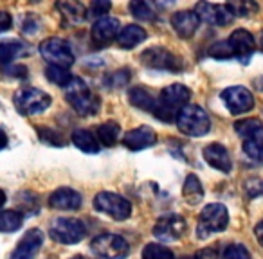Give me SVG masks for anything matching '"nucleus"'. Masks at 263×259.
I'll return each instance as SVG.
<instances>
[{
	"label": "nucleus",
	"mask_w": 263,
	"mask_h": 259,
	"mask_svg": "<svg viewBox=\"0 0 263 259\" xmlns=\"http://www.w3.org/2000/svg\"><path fill=\"white\" fill-rule=\"evenodd\" d=\"M191 97V92L187 87L180 83L170 85V87L162 88V92L159 94L157 105L154 108V113L157 119L164 121V123H172L177 121L179 112L187 105Z\"/></svg>",
	"instance_id": "nucleus-1"
},
{
	"label": "nucleus",
	"mask_w": 263,
	"mask_h": 259,
	"mask_svg": "<svg viewBox=\"0 0 263 259\" xmlns=\"http://www.w3.org/2000/svg\"><path fill=\"white\" fill-rule=\"evenodd\" d=\"M65 97L70 103V106L83 117L96 115L99 105H101L99 97L90 90V87L81 77H72L69 87L65 88Z\"/></svg>",
	"instance_id": "nucleus-2"
},
{
	"label": "nucleus",
	"mask_w": 263,
	"mask_h": 259,
	"mask_svg": "<svg viewBox=\"0 0 263 259\" xmlns=\"http://www.w3.org/2000/svg\"><path fill=\"white\" fill-rule=\"evenodd\" d=\"M177 126L184 135L202 137L209 132L211 121L209 115L197 105H186L177 115Z\"/></svg>",
	"instance_id": "nucleus-3"
},
{
	"label": "nucleus",
	"mask_w": 263,
	"mask_h": 259,
	"mask_svg": "<svg viewBox=\"0 0 263 259\" xmlns=\"http://www.w3.org/2000/svg\"><path fill=\"white\" fill-rule=\"evenodd\" d=\"M90 248L99 259H124L130 254L128 241L119 234H101L96 236Z\"/></svg>",
	"instance_id": "nucleus-4"
},
{
	"label": "nucleus",
	"mask_w": 263,
	"mask_h": 259,
	"mask_svg": "<svg viewBox=\"0 0 263 259\" xmlns=\"http://www.w3.org/2000/svg\"><path fill=\"white\" fill-rule=\"evenodd\" d=\"M49 234L54 241L63 245H74L80 243L87 234V227L81 220L76 218H56L51 222Z\"/></svg>",
	"instance_id": "nucleus-5"
},
{
	"label": "nucleus",
	"mask_w": 263,
	"mask_h": 259,
	"mask_svg": "<svg viewBox=\"0 0 263 259\" xmlns=\"http://www.w3.org/2000/svg\"><path fill=\"white\" fill-rule=\"evenodd\" d=\"M229 223V212L226 205L209 204L198 216V237H208L213 232H222Z\"/></svg>",
	"instance_id": "nucleus-6"
},
{
	"label": "nucleus",
	"mask_w": 263,
	"mask_h": 259,
	"mask_svg": "<svg viewBox=\"0 0 263 259\" xmlns=\"http://www.w3.org/2000/svg\"><path fill=\"white\" fill-rule=\"evenodd\" d=\"M40 54L49 65L56 67H65L69 69L74 63V52L70 49L69 42L63 40V38L52 36L47 38L40 44Z\"/></svg>",
	"instance_id": "nucleus-7"
},
{
	"label": "nucleus",
	"mask_w": 263,
	"mask_h": 259,
	"mask_svg": "<svg viewBox=\"0 0 263 259\" xmlns=\"http://www.w3.org/2000/svg\"><path fill=\"white\" fill-rule=\"evenodd\" d=\"M94 209L103 214L110 216L112 220L117 222H123L128 216L132 214V204L123 198L117 193H108V191H103V193L96 194L94 196Z\"/></svg>",
	"instance_id": "nucleus-8"
},
{
	"label": "nucleus",
	"mask_w": 263,
	"mask_h": 259,
	"mask_svg": "<svg viewBox=\"0 0 263 259\" xmlns=\"http://www.w3.org/2000/svg\"><path fill=\"white\" fill-rule=\"evenodd\" d=\"M15 106L22 115L42 113L51 106V95L38 88H20L15 94Z\"/></svg>",
	"instance_id": "nucleus-9"
},
{
	"label": "nucleus",
	"mask_w": 263,
	"mask_h": 259,
	"mask_svg": "<svg viewBox=\"0 0 263 259\" xmlns=\"http://www.w3.org/2000/svg\"><path fill=\"white\" fill-rule=\"evenodd\" d=\"M141 63L148 69L154 70H170V72H179L182 70L184 63L177 54L164 47H150L141 54Z\"/></svg>",
	"instance_id": "nucleus-10"
},
{
	"label": "nucleus",
	"mask_w": 263,
	"mask_h": 259,
	"mask_svg": "<svg viewBox=\"0 0 263 259\" xmlns=\"http://www.w3.org/2000/svg\"><path fill=\"white\" fill-rule=\"evenodd\" d=\"M187 223L180 214H166L154 225V236L161 241H177L186 234Z\"/></svg>",
	"instance_id": "nucleus-11"
},
{
	"label": "nucleus",
	"mask_w": 263,
	"mask_h": 259,
	"mask_svg": "<svg viewBox=\"0 0 263 259\" xmlns=\"http://www.w3.org/2000/svg\"><path fill=\"white\" fill-rule=\"evenodd\" d=\"M222 101L231 113L240 115L254 106V97L245 87H229L222 92Z\"/></svg>",
	"instance_id": "nucleus-12"
},
{
	"label": "nucleus",
	"mask_w": 263,
	"mask_h": 259,
	"mask_svg": "<svg viewBox=\"0 0 263 259\" xmlns=\"http://www.w3.org/2000/svg\"><path fill=\"white\" fill-rule=\"evenodd\" d=\"M195 13H197V16L202 22L209 24V26H229L231 20H233V15H231V11L226 6L209 4L205 0L198 2L197 8H195Z\"/></svg>",
	"instance_id": "nucleus-13"
},
{
	"label": "nucleus",
	"mask_w": 263,
	"mask_h": 259,
	"mask_svg": "<svg viewBox=\"0 0 263 259\" xmlns=\"http://www.w3.org/2000/svg\"><path fill=\"white\" fill-rule=\"evenodd\" d=\"M44 245V232L40 229H31L24 234V237L18 241L15 252L11 254V259H34Z\"/></svg>",
	"instance_id": "nucleus-14"
},
{
	"label": "nucleus",
	"mask_w": 263,
	"mask_h": 259,
	"mask_svg": "<svg viewBox=\"0 0 263 259\" xmlns=\"http://www.w3.org/2000/svg\"><path fill=\"white\" fill-rule=\"evenodd\" d=\"M231 45V51H233V56L238 58L241 63H247L251 59L252 52L256 49V44H254V36H252L249 31L245 29H236L231 33V36L227 38Z\"/></svg>",
	"instance_id": "nucleus-15"
},
{
	"label": "nucleus",
	"mask_w": 263,
	"mask_h": 259,
	"mask_svg": "<svg viewBox=\"0 0 263 259\" xmlns=\"http://www.w3.org/2000/svg\"><path fill=\"white\" fill-rule=\"evenodd\" d=\"M119 20L114 16H103L92 26V40L98 45H108L119 36Z\"/></svg>",
	"instance_id": "nucleus-16"
},
{
	"label": "nucleus",
	"mask_w": 263,
	"mask_h": 259,
	"mask_svg": "<svg viewBox=\"0 0 263 259\" xmlns=\"http://www.w3.org/2000/svg\"><path fill=\"white\" fill-rule=\"evenodd\" d=\"M124 146L132 151H139V150H146V148L154 146L157 143V133L152 130L150 126H139L134 128L124 135L123 139Z\"/></svg>",
	"instance_id": "nucleus-17"
},
{
	"label": "nucleus",
	"mask_w": 263,
	"mask_h": 259,
	"mask_svg": "<svg viewBox=\"0 0 263 259\" xmlns=\"http://www.w3.org/2000/svg\"><path fill=\"white\" fill-rule=\"evenodd\" d=\"M81 194L70 187H60L49 196V207L58 211H78L81 207Z\"/></svg>",
	"instance_id": "nucleus-18"
},
{
	"label": "nucleus",
	"mask_w": 263,
	"mask_h": 259,
	"mask_svg": "<svg viewBox=\"0 0 263 259\" xmlns=\"http://www.w3.org/2000/svg\"><path fill=\"white\" fill-rule=\"evenodd\" d=\"M204 158L211 168L218 169L222 173H231L233 169V162H231V155L226 146L218 143H213L204 148Z\"/></svg>",
	"instance_id": "nucleus-19"
},
{
	"label": "nucleus",
	"mask_w": 263,
	"mask_h": 259,
	"mask_svg": "<svg viewBox=\"0 0 263 259\" xmlns=\"http://www.w3.org/2000/svg\"><path fill=\"white\" fill-rule=\"evenodd\" d=\"M200 18L195 11H179L172 16V26L180 38H191L198 29Z\"/></svg>",
	"instance_id": "nucleus-20"
},
{
	"label": "nucleus",
	"mask_w": 263,
	"mask_h": 259,
	"mask_svg": "<svg viewBox=\"0 0 263 259\" xmlns=\"http://www.w3.org/2000/svg\"><path fill=\"white\" fill-rule=\"evenodd\" d=\"M56 9L70 24H81L87 18V9L80 0H56Z\"/></svg>",
	"instance_id": "nucleus-21"
},
{
	"label": "nucleus",
	"mask_w": 263,
	"mask_h": 259,
	"mask_svg": "<svg viewBox=\"0 0 263 259\" xmlns=\"http://www.w3.org/2000/svg\"><path fill=\"white\" fill-rule=\"evenodd\" d=\"M144 40H146V31L136 24H128L119 31V36H117V42L123 49H134L143 44Z\"/></svg>",
	"instance_id": "nucleus-22"
},
{
	"label": "nucleus",
	"mask_w": 263,
	"mask_h": 259,
	"mask_svg": "<svg viewBox=\"0 0 263 259\" xmlns=\"http://www.w3.org/2000/svg\"><path fill=\"white\" fill-rule=\"evenodd\" d=\"M243 151L249 158L256 162H263V126L243 137Z\"/></svg>",
	"instance_id": "nucleus-23"
},
{
	"label": "nucleus",
	"mask_w": 263,
	"mask_h": 259,
	"mask_svg": "<svg viewBox=\"0 0 263 259\" xmlns=\"http://www.w3.org/2000/svg\"><path fill=\"white\" fill-rule=\"evenodd\" d=\"M128 99H130V103L136 106V108L146 110V112H154L155 105H157V99H155L154 95H152L150 92L143 87L130 88V92H128Z\"/></svg>",
	"instance_id": "nucleus-24"
},
{
	"label": "nucleus",
	"mask_w": 263,
	"mask_h": 259,
	"mask_svg": "<svg viewBox=\"0 0 263 259\" xmlns=\"http://www.w3.org/2000/svg\"><path fill=\"white\" fill-rule=\"evenodd\" d=\"M72 143L78 150L85 151V153H98L99 151V141L98 137L94 135L92 132L88 130H76L72 133Z\"/></svg>",
	"instance_id": "nucleus-25"
},
{
	"label": "nucleus",
	"mask_w": 263,
	"mask_h": 259,
	"mask_svg": "<svg viewBox=\"0 0 263 259\" xmlns=\"http://www.w3.org/2000/svg\"><path fill=\"white\" fill-rule=\"evenodd\" d=\"M119 133H121V128L117 123H114V121H108V123H103L99 124L98 128H96V135H98V141L99 144H103V146H114V144L117 143V139H119Z\"/></svg>",
	"instance_id": "nucleus-26"
},
{
	"label": "nucleus",
	"mask_w": 263,
	"mask_h": 259,
	"mask_svg": "<svg viewBox=\"0 0 263 259\" xmlns=\"http://www.w3.org/2000/svg\"><path fill=\"white\" fill-rule=\"evenodd\" d=\"M182 196L186 198L190 205H197L202 202V198H204V189H202L200 180L195 175H190L186 178L184 187H182Z\"/></svg>",
	"instance_id": "nucleus-27"
},
{
	"label": "nucleus",
	"mask_w": 263,
	"mask_h": 259,
	"mask_svg": "<svg viewBox=\"0 0 263 259\" xmlns=\"http://www.w3.org/2000/svg\"><path fill=\"white\" fill-rule=\"evenodd\" d=\"M226 8L231 11V15L240 16V18L256 15L259 9L258 4H256V0H227Z\"/></svg>",
	"instance_id": "nucleus-28"
},
{
	"label": "nucleus",
	"mask_w": 263,
	"mask_h": 259,
	"mask_svg": "<svg viewBox=\"0 0 263 259\" xmlns=\"http://www.w3.org/2000/svg\"><path fill=\"white\" fill-rule=\"evenodd\" d=\"M24 225V214L18 211H0V232H15Z\"/></svg>",
	"instance_id": "nucleus-29"
},
{
	"label": "nucleus",
	"mask_w": 263,
	"mask_h": 259,
	"mask_svg": "<svg viewBox=\"0 0 263 259\" xmlns=\"http://www.w3.org/2000/svg\"><path fill=\"white\" fill-rule=\"evenodd\" d=\"M45 76H47V79L51 81V83L58 85V87H63V88L69 87V83L72 81V76H70L69 69H65V67L49 65L47 70H45Z\"/></svg>",
	"instance_id": "nucleus-30"
},
{
	"label": "nucleus",
	"mask_w": 263,
	"mask_h": 259,
	"mask_svg": "<svg viewBox=\"0 0 263 259\" xmlns=\"http://www.w3.org/2000/svg\"><path fill=\"white\" fill-rule=\"evenodd\" d=\"M143 259H175V254L172 252V248L164 247L159 243H148L143 248Z\"/></svg>",
	"instance_id": "nucleus-31"
},
{
	"label": "nucleus",
	"mask_w": 263,
	"mask_h": 259,
	"mask_svg": "<svg viewBox=\"0 0 263 259\" xmlns=\"http://www.w3.org/2000/svg\"><path fill=\"white\" fill-rule=\"evenodd\" d=\"M22 51V44L16 40H6L0 42V65L13 62L18 56V52Z\"/></svg>",
	"instance_id": "nucleus-32"
},
{
	"label": "nucleus",
	"mask_w": 263,
	"mask_h": 259,
	"mask_svg": "<svg viewBox=\"0 0 263 259\" xmlns=\"http://www.w3.org/2000/svg\"><path fill=\"white\" fill-rule=\"evenodd\" d=\"M130 13L136 16L137 20H143V22H148V20L154 18V9L148 6L146 0H132Z\"/></svg>",
	"instance_id": "nucleus-33"
},
{
	"label": "nucleus",
	"mask_w": 263,
	"mask_h": 259,
	"mask_svg": "<svg viewBox=\"0 0 263 259\" xmlns=\"http://www.w3.org/2000/svg\"><path fill=\"white\" fill-rule=\"evenodd\" d=\"M209 56L211 58H216V59H231L234 58L233 56V51H231V45L227 40H222V42H216L209 47Z\"/></svg>",
	"instance_id": "nucleus-34"
},
{
	"label": "nucleus",
	"mask_w": 263,
	"mask_h": 259,
	"mask_svg": "<svg viewBox=\"0 0 263 259\" xmlns=\"http://www.w3.org/2000/svg\"><path fill=\"white\" fill-rule=\"evenodd\" d=\"M130 77H132L130 70H128V69H121V70H117V72L110 74V76L106 77V87H110V88H123V87H126V85H128Z\"/></svg>",
	"instance_id": "nucleus-35"
},
{
	"label": "nucleus",
	"mask_w": 263,
	"mask_h": 259,
	"mask_svg": "<svg viewBox=\"0 0 263 259\" xmlns=\"http://www.w3.org/2000/svg\"><path fill=\"white\" fill-rule=\"evenodd\" d=\"M261 126H263L261 121H258V119H241V121H238V123H234V130H236V133L241 139Z\"/></svg>",
	"instance_id": "nucleus-36"
},
{
	"label": "nucleus",
	"mask_w": 263,
	"mask_h": 259,
	"mask_svg": "<svg viewBox=\"0 0 263 259\" xmlns=\"http://www.w3.org/2000/svg\"><path fill=\"white\" fill-rule=\"evenodd\" d=\"M38 137H40V141H44L45 144H51V146H63L65 144V139L51 128H38Z\"/></svg>",
	"instance_id": "nucleus-37"
},
{
	"label": "nucleus",
	"mask_w": 263,
	"mask_h": 259,
	"mask_svg": "<svg viewBox=\"0 0 263 259\" xmlns=\"http://www.w3.org/2000/svg\"><path fill=\"white\" fill-rule=\"evenodd\" d=\"M222 259H251V254H249V250L243 245L234 243V245H229V247L223 250Z\"/></svg>",
	"instance_id": "nucleus-38"
},
{
	"label": "nucleus",
	"mask_w": 263,
	"mask_h": 259,
	"mask_svg": "<svg viewBox=\"0 0 263 259\" xmlns=\"http://www.w3.org/2000/svg\"><path fill=\"white\" fill-rule=\"evenodd\" d=\"M110 8H112V2H110V0H92L88 13H90L92 16L103 18V15H106V13L110 11Z\"/></svg>",
	"instance_id": "nucleus-39"
},
{
	"label": "nucleus",
	"mask_w": 263,
	"mask_h": 259,
	"mask_svg": "<svg viewBox=\"0 0 263 259\" xmlns=\"http://www.w3.org/2000/svg\"><path fill=\"white\" fill-rule=\"evenodd\" d=\"M245 191H247V196L256 198L259 194H263V180L261 178H251L245 182Z\"/></svg>",
	"instance_id": "nucleus-40"
},
{
	"label": "nucleus",
	"mask_w": 263,
	"mask_h": 259,
	"mask_svg": "<svg viewBox=\"0 0 263 259\" xmlns=\"http://www.w3.org/2000/svg\"><path fill=\"white\" fill-rule=\"evenodd\" d=\"M38 27H40V20H38L34 15H27L26 18H24V24H22L24 33L34 34L38 31Z\"/></svg>",
	"instance_id": "nucleus-41"
},
{
	"label": "nucleus",
	"mask_w": 263,
	"mask_h": 259,
	"mask_svg": "<svg viewBox=\"0 0 263 259\" xmlns=\"http://www.w3.org/2000/svg\"><path fill=\"white\" fill-rule=\"evenodd\" d=\"M8 76H15V77H26L27 76V69L24 65H13L9 69H6Z\"/></svg>",
	"instance_id": "nucleus-42"
},
{
	"label": "nucleus",
	"mask_w": 263,
	"mask_h": 259,
	"mask_svg": "<svg viewBox=\"0 0 263 259\" xmlns=\"http://www.w3.org/2000/svg\"><path fill=\"white\" fill-rule=\"evenodd\" d=\"M13 20H11V15L6 11H0V33H4V31H8L9 27H11Z\"/></svg>",
	"instance_id": "nucleus-43"
},
{
	"label": "nucleus",
	"mask_w": 263,
	"mask_h": 259,
	"mask_svg": "<svg viewBox=\"0 0 263 259\" xmlns=\"http://www.w3.org/2000/svg\"><path fill=\"white\" fill-rule=\"evenodd\" d=\"M254 234H256V237H258V241H259V243L263 245V222H259L258 225H256Z\"/></svg>",
	"instance_id": "nucleus-44"
},
{
	"label": "nucleus",
	"mask_w": 263,
	"mask_h": 259,
	"mask_svg": "<svg viewBox=\"0 0 263 259\" xmlns=\"http://www.w3.org/2000/svg\"><path fill=\"white\" fill-rule=\"evenodd\" d=\"M6 146H8V135H6V132L0 128V150H4Z\"/></svg>",
	"instance_id": "nucleus-45"
},
{
	"label": "nucleus",
	"mask_w": 263,
	"mask_h": 259,
	"mask_svg": "<svg viewBox=\"0 0 263 259\" xmlns=\"http://www.w3.org/2000/svg\"><path fill=\"white\" fill-rule=\"evenodd\" d=\"M6 202H8V198H6V193L2 189H0V207H4Z\"/></svg>",
	"instance_id": "nucleus-46"
},
{
	"label": "nucleus",
	"mask_w": 263,
	"mask_h": 259,
	"mask_svg": "<svg viewBox=\"0 0 263 259\" xmlns=\"http://www.w3.org/2000/svg\"><path fill=\"white\" fill-rule=\"evenodd\" d=\"M180 259H200V257H198V255H187V257L184 255V257H180Z\"/></svg>",
	"instance_id": "nucleus-47"
},
{
	"label": "nucleus",
	"mask_w": 263,
	"mask_h": 259,
	"mask_svg": "<svg viewBox=\"0 0 263 259\" xmlns=\"http://www.w3.org/2000/svg\"><path fill=\"white\" fill-rule=\"evenodd\" d=\"M259 47H261V51H263V33H261V36H259Z\"/></svg>",
	"instance_id": "nucleus-48"
},
{
	"label": "nucleus",
	"mask_w": 263,
	"mask_h": 259,
	"mask_svg": "<svg viewBox=\"0 0 263 259\" xmlns=\"http://www.w3.org/2000/svg\"><path fill=\"white\" fill-rule=\"evenodd\" d=\"M70 259H87V257H83V255H74V257H70Z\"/></svg>",
	"instance_id": "nucleus-49"
},
{
	"label": "nucleus",
	"mask_w": 263,
	"mask_h": 259,
	"mask_svg": "<svg viewBox=\"0 0 263 259\" xmlns=\"http://www.w3.org/2000/svg\"><path fill=\"white\" fill-rule=\"evenodd\" d=\"M31 2H40V0H31Z\"/></svg>",
	"instance_id": "nucleus-50"
}]
</instances>
